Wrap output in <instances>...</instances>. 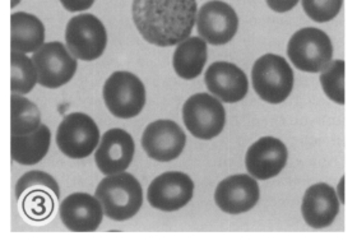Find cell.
<instances>
[{
  "mask_svg": "<svg viewBox=\"0 0 357 241\" xmlns=\"http://www.w3.org/2000/svg\"><path fill=\"white\" fill-rule=\"evenodd\" d=\"M254 90L268 104H282L294 88V72L282 56L266 54L252 69Z\"/></svg>",
  "mask_w": 357,
  "mask_h": 241,
  "instance_id": "3957f363",
  "label": "cell"
},
{
  "mask_svg": "<svg viewBox=\"0 0 357 241\" xmlns=\"http://www.w3.org/2000/svg\"><path fill=\"white\" fill-rule=\"evenodd\" d=\"M102 98L107 110L119 119H132L146 105V87L130 72H114L106 79Z\"/></svg>",
  "mask_w": 357,
  "mask_h": 241,
  "instance_id": "277c9868",
  "label": "cell"
},
{
  "mask_svg": "<svg viewBox=\"0 0 357 241\" xmlns=\"http://www.w3.org/2000/svg\"><path fill=\"white\" fill-rule=\"evenodd\" d=\"M207 61V42L202 38H188L178 44L172 65L180 78L190 81L201 76Z\"/></svg>",
  "mask_w": 357,
  "mask_h": 241,
  "instance_id": "44dd1931",
  "label": "cell"
},
{
  "mask_svg": "<svg viewBox=\"0 0 357 241\" xmlns=\"http://www.w3.org/2000/svg\"><path fill=\"white\" fill-rule=\"evenodd\" d=\"M287 159L286 144L275 137H263L246 152V170L254 179L268 180L280 175L287 164Z\"/></svg>",
  "mask_w": 357,
  "mask_h": 241,
  "instance_id": "9a60e30c",
  "label": "cell"
},
{
  "mask_svg": "<svg viewBox=\"0 0 357 241\" xmlns=\"http://www.w3.org/2000/svg\"><path fill=\"white\" fill-rule=\"evenodd\" d=\"M100 143V129L95 120L83 113L67 115L56 130V144L69 159L89 157Z\"/></svg>",
  "mask_w": 357,
  "mask_h": 241,
  "instance_id": "52a82bcc",
  "label": "cell"
},
{
  "mask_svg": "<svg viewBox=\"0 0 357 241\" xmlns=\"http://www.w3.org/2000/svg\"><path fill=\"white\" fill-rule=\"evenodd\" d=\"M268 7L277 13H286L298 6V0H266Z\"/></svg>",
  "mask_w": 357,
  "mask_h": 241,
  "instance_id": "f1b7e54d",
  "label": "cell"
},
{
  "mask_svg": "<svg viewBox=\"0 0 357 241\" xmlns=\"http://www.w3.org/2000/svg\"><path fill=\"white\" fill-rule=\"evenodd\" d=\"M18 202L26 219L32 222H44L54 213L56 196L46 189H33L26 192Z\"/></svg>",
  "mask_w": 357,
  "mask_h": 241,
  "instance_id": "603a6c76",
  "label": "cell"
},
{
  "mask_svg": "<svg viewBox=\"0 0 357 241\" xmlns=\"http://www.w3.org/2000/svg\"><path fill=\"white\" fill-rule=\"evenodd\" d=\"M183 121L195 138L209 141L222 133L226 111L217 98L208 93H197L183 106Z\"/></svg>",
  "mask_w": 357,
  "mask_h": 241,
  "instance_id": "9c48e42d",
  "label": "cell"
},
{
  "mask_svg": "<svg viewBox=\"0 0 357 241\" xmlns=\"http://www.w3.org/2000/svg\"><path fill=\"white\" fill-rule=\"evenodd\" d=\"M291 63L306 73H320L333 56V46L326 32L318 29H303L292 35L287 45Z\"/></svg>",
  "mask_w": 357,
  "mask_h": 241,
  "instance_id": "5b68a950",
  "label": "cell"
},
{
  "mask_svg": "<svg viewBox=\"0 0 357 241\" xmlns=\"http://www.w3.org/2000/svg\"><path fill=\"white\" fill-rule=\"evenodd\" d=\"M10 133L12 136H26L43 124L38 105L23 95L12 93L10 98Z\"/></svg>",
  "mask_w": 357,
  "mask_h": 241,
  "instance_id": "7402d4cb",
  "label": "cell"
},
{
  "mask_svg": "<svg viewBox=\"0 0 357 241\" xmlns=\"http://www.w3.org/2000/svg\"><path fill=\"white\" fill-rule=\"evenodd\" d=\"M66 44L75 59L97 61L107 46V32L104 23L89 13L75 15L69 20L66 29Z\"/></svg>",
  "mask_w": 357,
  "mask_h": 241,
  "instance_id": "8992f818",
  "label": "cell"
},
{
  "mask_svg": "<svg viewBox=\"0 0 357 241\" xmlns=\"http://www.w3.org/2000/svg\"><path fill=\"white\" fill-rule=\"evenodd\" d=\"M60 4L68 12H86L93 6L95 0H59Z\"/></svg>",
  "mask_w": 357,
  "mask_h": 241,
  "instance_id": "83f0119b",
  "label": "cell"
},
{
  "mask_svg": "<svg viewBox=\"0 0 357 241\" xmlns=\"http://www.w3.org/2000/svg\"><path fill=\"white\" fill-rule=\"evenodd\" d=\"M343 0H303L306 15L315 22L332 21L340 13Z\"/></svg>",
  "mask_w": 357,
  "mask_h": 241,
  "instance_id": "4316f807",
  "label": "cell"
},
{
  "mask_svg": "<svg viewBox=\"0 0 357 241\" xmlns=\"http://www.w3.org/2000/svg\"><path fill=\"white\" fill-rule=\"evenodd\" d=\"M194 182L180 171L165 173L149 184L147 198L153 208L164 212L181 210L192 201Z\"/></svg>",
  "mask_w": 357,
  "mask_h": 241,
  "instance_id": "8fae6325",
  "label": "cell"
},
{
  "mask_svg": "<svg viewBox=\"0 0 357 241\" xmlns=\"http://www.w3.org/2000/svg\"><path fill=\"white\" fill-rule=\"evenodd\" d=\"M95 196L105 216L114 221L133 219L143 205V189L132 173L107 175L97 185Z\"/></svg>",
  "mask_w": 357,
  "mask_h": 241,
  "instance_id": "7a4b0ae2",
  "label": "cell"
},
{
  "mask_svg": "<svg viewBox=\"0 0 357 241\" xmlns=\"http://www.w3.org/2000/svg\"><path fill=\"white\" fill-rule=\"evenodd\" d=\"M337 196H338V199L341 201V203H344V178H342V179L340 180V184H338V192H337Z\"/></svg>",
  "mask_w": 357,
  "mask_h": 241,
  "instance_id": "f546056e",
  "label": "cell"
},
{
  "mask_svg": "<svg viewBox=\"0 0 357 241\" xmlns=\"http://www.w3.org/2000/svg\"><path fill=\"white\" fill-rule=\"evenodd\" d=\"M204 82L211 93L227 104L241 101L249 90L245 73L227 61L213 63L206 72Z\"/></svg>",
  "mask_w": 357,
  "mask_h": 241,
  "instance_id": "e0dca14e",
  "label": "cell"
},
{
  "mask_svg": "<svg viewBox=\"0 0 357 241\" xmlns=\"http://www.w3.org/2000/svg\"><path fill=\"white\" fill-rule=\"evenodd\" d=\"M320 83L324 93L335 104H344V61H331L320 75Z\"/></svg>",
  "mask_w": 357,
  "mask_h": 241,
  "instance_id": "d4e9b609",
  "label": "cell"
},
{
  "mask_svg": "<svg viewBox=\"0 0 357 241\" xmlns=\"http://www.w3.org/2000/svg\"><path fill=\"white\" fill-rule=\"evenodd\" d=\"M261 196L258 182L249 175H232L217 185L215 202L229 215H241L253 210Z\"/></svg>",
  "mask_w": 357,
  "mask_h": 241,
  "instance_id": "5bb4252c",
  "label": "cell"
},
{
  "mask_svg": "<svg viewBox=\"0 0 357 241\" xmlns=\"http://www.w3.org/2000/svg\"><path fill=\"white\" fill-rule=\"evenodd\" d=\"M186 136L175 121L157 120L144 129L142 147L149 159L170 162L178 159L185 148Z\"/></svg>",
  "mask_w": 357,
  "mask_h": 241,
  "instance_id": "7c38bea8",
  "label": "cell"
},
{
  "mask_svg": "<svg viewBox=\"0 0 357 241\" xmlns=\"http://www.w3.org/2000/svg\"><path fill=\"white\" fill-rule=\"evenodd\" d=\"M59 216L72 233H93L102 224L104 211L96 196L73 193L60 203Z\"/></svg>",
  "mask_w": 357,
  "mask_h": 241,
  "instance_id": "2e32d148",
  "label": "cell"
},
{
  "mask_svg": "<svg viewBox=\"0 0 357 241\" xmlns=\"http://www.w3.org/2000/svg\"><path fill=\"white\" fill-rule=\"evenodd\" d=\"M10 65H12V79L10 90L12 93L27 95L38 84V70L35 64L27 54L12 52L10 54Z\"/></svg>",
  "mask_w": 357,
  "mask_h": 241,
  "instance_id": "cb8c5ba5",
  "label": "cell"
},
{
  "mask_svg": "<svg viewBox=\"0 0 357 241\" xmlns=\"http://www.w3.org/2000/svg\"><path fill=\"white\" fill-rule=\"evenodd\" d=\"M31 59L38 70V84L50 90H56L70 82L78 68L77 59L59 41L45 42L32 54Z\"/></svg>",
  "mask_w": 357,
  "mask_h": 241,
  "instance_id": "ba28073f",
  "label": "cell"
},
{
  "mask_svg": "<svg viewBox=\"0 0 357 241\" xmlns=\"http://www.w3.org/2000/svg\"><path fill=\"white\" fill-rule=\"evenodd\" d=\"M197 29L201 38L212 45H225L235 38L238 18L235 9L221 0L206 3L197 12Z\"/></svg>",
  "mask_w": 357,
  "mask_h": 241,
  "instance_id": "30bf717a",
  "label": "cell"
},
{
  "mask_svg": "<svg viewBox=\"0 0 357 241\" xmlns=\"http://www.w3.org/2000/svg\"><path fill=\"white\" fill-rule=\"evenodd\" d=\"M195 0H133L132 17L142 38L169 47L190 36L197 18Z\"/></svg>",
  "mask_w": 357,
  "mask_h": 241,
  "instance_id": "6da1fadb",
  "label": "cell"
},
{
  "mask_svg": "<svg viewBox=\"0 0 357 241\" xmlns=\"http://www.w3.org/2000/svg\"><path fill=\"white\" fill-rule=\"evenodd\" d=\"M21 1H22V0H10V8H12V9H15V8L17 7Z\"/></svg>",
  "mask_w": 357,
  "mask_h": 241,
  "instance_id": "4dcf8cb0",
  "label": "cell"
},
{
  "mask_svg": "<svg viewBox=\"0 0 357 241\" xmlns=\"http://www.w3.org/2000/svg\"><path fill=\"white\" fill-rule=\"evenodd\" d=\"M52 144V132L41 124L35 132L26 136H12L10 156L12 160L23 166L38 165L49 153Z\"/></svg>",
  "mask_w": 357,
  "mask_h": 241,
  "instance_id": "ffe728a7",
  "label": "cell"
},
{
  "mask_svg": "<svg viewBox=\"0 0 357 241\" xmlns=\"http://www.w3.org/2000/svg\"><path fill=\"white\" fill-rule=\"evenodd\" d=\"M135 144L124 129L112 128L100 138L95 162L104 175L124 173L133 162Z\"/></svg>",
  "mask_w": 357,
  "mask_h": 241,
  "instance_id": "4fadbf2b",
  "label": "cell"
},
{
  "mask_svg": "<svg viewBox=\"0 0 357 241\" xmlns=\"http://www.w3.org/2000/svg\"><path fill=\"white\" fill-rule=\"evenodd\" d=\"M33 189H46L52 192V194L56 196V199L60 198V187L58 181L55 180L50 173L33 170V171L23 173L17 181L15 184L17 201H20L26 192L33 190Z\"/></svg>",
  "mask_w": 357,
  "mask_h": 241,
  "instance_id": "484cf974",
  "label": "cell"
},
{
  "mask_svg": "<svg viewBox=\"0 0 357 241\" xmlns=\"http://www.w3.org/2000/svg\"><path fill=\"white\" fill-rule=\"evenodd\" d=\"M10 49L17 53L38 52L45 44L43 21L27 12H15L10 15Z\"/></svg>",
  "mask_w": 357,
  "mask_h": 241,
  "instance_id": "d6986e66",
  "label": "cell"
},
{
  "mask_svg": "<svg viewBox=\"0 0 357 241\" xmlns=\"http://www.w3.org/2000/svg\"><path fill=\"white\" fill-rule=\"evenodd\" d=\"M301 212L312 228L331 226L340 213V199L335 189L324 182L312 185L304 194Z\"/></svg>",
  "mask_w": 357,
  "mask_h": 241,
  "instance_id": "ac0fdd59",
  "label": "cell"
}]
</instances>
